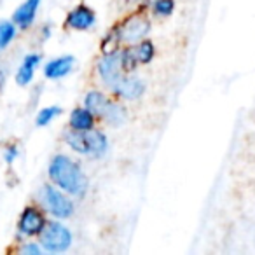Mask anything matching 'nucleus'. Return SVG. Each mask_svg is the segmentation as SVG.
<instances>
[{"label":"nucleus","mask_w":255,"mask_h":255,"mask_svg":"<svg viewBox=\"0 0 255 255\" xmlns=\"http://www.w3.org/2000/svg\"><path fill=\"white\" fill-rule=\"evenodd\" d=\"M47 175H49L51 182L58 189L67 192L68 196L82 198L88 192V177L84 175L82 168L79 166V163H75L72 157L65 156V154H58L51 159Z\"/></svg>","instance_id":"1"},{"label":"nucleus","mask_w":255,"mask_h":255,"mask_svg":"<svg viewBox=\"0 0 255 255\" xmlns=\"http://www.w3.org/2000/svg\"><path fill=\"white\" fill-rule=\"evenodd\" d=\"M39 201L42 203L44 210L58 220L70 219L74 213V201L56 185H42L39 191Z\"/></svg>","instance_id":"2"},{"label":"nucleus","mask_w":255,"mask_h":255,"mask_svg":"<svg viewBox=\"0 0 255 255\" xmlns=\"http://www.w3.org/2000/svg\"><path fill=\"white\" fill-rule=\"evenodd\" d=\"M72 233L65 224L58 222V220H51L46 222L44 229L39 234V245L42 250L49 252V254H61L67 252L72 245Z\"/></svg>","instance_id":"3"},{"label":"nucleus","mask_w":255,"mask_h":255,"mask_svg":"<svg viewBox=\"0 0 255 255\" xmlns=\"http://www.w3.org/2000/svg\"><path fill=\"white\" fill-rule=\"evenodd\" d=\"M150 30V21L143 16H133L128 21H124L119 28L116 30L119 35L121 42L126 44H135L145 39V35Z\"/></svg>","instance_id":"4"},{"label":"nucleus","mask_w":255,"mask_h":255,"mask_svg":"<svg viewBox=\"0 0 255 255\" xmlns=\"http://www.w3.org/2000/svg\"><path fill=\"white\" fill-rule=\"evenodd\" d=\"M44 226H46V217H44L42 210L35 208V206H26L19 215L18 233L21 238H33L39 236Z\"/></svg>","instance_id":"5"},{"label":"nucleus","mask_w":255,"mask_h":255,"mask_svg":"<svg viewBox=\"0 0 255 255\" xmlns=\"http://www.w3.org/2000/svg\"><path fill=\"white\" fill-rule=\"evenodd\" d=\"M96 70H98L100 79H102L109 88H112V86L124 75L117 51L116 53H105L103 54L102 60H100L98 65H96Z\"/></svg>","instance_id":"6"},{"label":"nucleus","mask_w":255,"mask_h":255,"mask_svg":"<svg viewBox=\"0 0 255 255\" xmlns=\"http://www.w3.org/2000/svg\"><path fill=\"white\" fill-rule=\"evenodd\" d=\"M110 89L124 100H138L145 93V84L138 77H126V75H123Z\"/></svg>","instance_id":"7"},{"label":"nucleus","mask_w":255,"mask_h":255,"mask_svg":"<svg viewBox=\"0 0 255 255\" xmlns=\"http://www.w3.org/2000/svg\"><path fill=\"white\" fill-rule=\"evenodd\" d=\"M96 21V14L91 7L88 5H77L75 9H72L67 16V26L77 32H84L89 30Z\"/></svg>","instance_id":"8"},{"label":"nucleus","mask_w":255,"mask_h":255,"mask_svg":"<svg viewBox=\"0 0 255 255\" xmlns=\"http://www.w3.org/2000/svg\"><path fill=\"white\" fill-rule=\"evenodd\" d=\"M40 2L42 0H25L11 16V21L14 23L18 28L21 30H26L33 25L37 18V12H39V7H40Z\"/></svg>","instance_id":"9"},{"label":"nucleus","mask_w":255,"mask_h":255,"mask_svg":"<svg viewBox=\"0 0 255 255\" xmlns=\"http://www.w3.org/2000/svg\"><path fill=\"white\" fill-rule=\"evenodd\" d=\"M74 65H75V58L70 56V54L58 56V58H54V60H51L46 63V67H44V75H46L47 79H53V81H56V79H63L70 74L72 68H74Z\"/></svg>","instance_id":"10"},{"label":"nucleus","mask_w":255,"mask_h":255,"mask_svg":"<svg viewBox=\"0 0 255 255\" xmlns=\"http://www.w3.org/2000/svg\"><path fill=\"white\" fill-rule=\"evenodd\" d=\"M40 65V54L37 53H30L23 58L21 65H19L18 72H16V84L21 86V88H26L30 82L33 81V75H35L37 67Z\"/></svg>","instance_id":"11"},{"label":"nucleus","mask_w":255,"mask_h":255,"mask_svg":"<svg viewBox=\"0 0 255 255\" xmlns=\"http://www.w3.org/2000/svg\"><path fill=\"white\" fill-rule=\"evenodd\" d=\"M65 143L75 150L77 154H84L89 156V135L88 131H77V129H70L65 133Z\"/></svg>","instance_id":"12"},{"label":"nucleus","mask_w":255,"mask_h":255,"mask_svg":"<svg viewBox=\"0 0 255 255\" xmlns=\"http://www.w3.org/2000/svg\"><path fill=\"white\" fill-rule=\"evenodd\" d=\"M95 126V116L86 107L72 110L70 114V128L77 131H88Z\"/></svg>","instance_id":"13"},{"label":"nucleus","mask_w":255,"mask_h":255,"mask_svg":"<svg viewBox=\"0 0 255 255\" xmlns=\"http://www.w3.org/2000/svg\"><path fill=\"white\" fill-rule=\"evenodd\" d=\"M109 102L110 100L100 91H89L88 95L84 96V107L93 114V116H98V117L103 116Z\"/></svg>","instance_id":"14"},{"label":"nucleus","mask_w":255,"mask_h":255,"mask_svg":"<svg viewBox=\"0 0 255 255\" xmlns=\"http://www.w3.org/2000/svg\"><path fill=\"white\" fill-rule=\"evenodd\" d=\"M88 135H89V156L102 157L107 152V147H109V140H107L105 133L91 128V129H88Z\"/></svg>","instance_id":"15"},{"label":"nucleus","mask_w":255,"mask_h":255,"mask_svg":"<svg viewBox=\"0 0 255 255\" xmlns=\"http://www.w3.org/2000/svg\"><path fill=\"white\" fill-rule=\"evenodd\" d=\"M102 117L110 124V126H123L128 119V110L124 109L121 103L109 102V105H107V109Z\"/></svg>","instance_id":"16"},{"label":"nucleus","mask_w":255,"mask_h":255,"mask_svg":"<svg viewBox=\"0 0 255 255\" xmlns=\"http://www.w3.org/2000/svg\"><path fill=\"white\" fill-rule=\"evenodd\" d=\"M18 33V26L9 19H2L0 21V51H4L9 47V44L16 39Z\"/></svg>","instance_id":"17"},{"label":"nucleus","mask_w":255,"mask_h":255,"mask_svg":"<svg viewBox=\"0 0 255 255\" xmlns=\"http://www.w3.org/2000/svg\"><path fill=\"white\" fill-rule=\"evenodd\" d=\"M154 54H156V49H154V44L150 40H140L138 46L135 47V56L138 63H150Z\"/></svg>","instance_id":"18"},{"label":"nucleus","mask_w":255,"mask_h":255,"mask_svg":"<svg viewBox=\"0 0 255 255\" xmlns=\"http://www.w3.org/2000/svg\"><path fill=\"white\" fill-rule=\"evenodd\" d=\"M61 114V109L58 105H51V107H46V109H42L39 114H37L35 117V124L40 128L47 126V124H51L54 119H56L58 116Z\"/></svg>","instance_id":"19"},{"label":"nucleus","mask_w":255,"mask_h":255,"mask_svg":"<svg viewBox=\"0 0 255 255\" xmlns=\"http://www.w3.org/2000/svg\"><path fill=\"white\" fill-rule=\"evenodd\" d=\"M119 60H121V67L123 72H131L136 68L138 60L135 56V49H124L123 53H119Z\"/></svg>","instance_id":"20"},{"label":"nucleus","mask_w":255,"mask_h":255,"mask_svg":"<svg viewBox=\"0 0 255 255\" xmlns=\"http://www.w3.org/2000/svg\"><path fill=\"white\" fill-rule=\"evenodd\" d=\"M152 11H154V14H156V16L168 18V16L175 11V0H154V2H152Z\"/></svg>","instance_id":"21"},{"label":"nucleus","mask_w":255,"mask_h":255,"mask_svg":"<svg viewBox=\"0 0 255 255\" xmlns=\"http://www.w3.org/2000/svg\"><path fill=\"white\" fill-rule=\"evenodd\" d=\"M4 161L7 164H12L16 159H18V156H19V149H18V145H9V147H5L4 149Z\"/></svg>","instance_id":"22"},{"label":"nucleus","mask_w":255,"mask_h":255,"mask_svg":"<svg viewBox=\"0 0 255 255\" xmlns=\"http://www.w3.org/2000/svg\"><path fill=\"white\" fill-rule=\"evenodd\" d=\"M19 252L25 255H40L42 254V247H40L39 243H33V241H28V243H25L21 248H19Z\"/></svg>","instance_id":"23"},{"label":"nucleus","mask_w":255,"mask_h":255,"mask_svg":"<svg viewBox=\"0 0 255 255\" xmlns=\"http://www.w3.org/2000/svg\"><path fill=\"white\" fill-rule=\"evenodd\" d=\"M5 72H4V68H0V89H2V86H4V82H5Z\"/></svg>","instance_id":"24"}]
</instances>
